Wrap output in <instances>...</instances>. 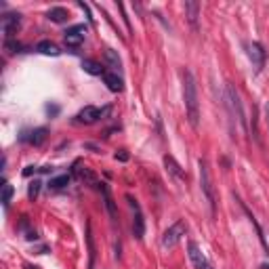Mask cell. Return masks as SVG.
<instances>
[{"label": "cell", "mask_w": 269, "mask_h": 269, "mask_svg": "<svg viewBox=\"0 0 269 269\" xmlns=\"http://www.w3.org/2000/svg\"><path fill=\"white\" fill-rule=\"evenodd\" d=\"M181 80H183V103H185V114L187 120L194 129L200 127V101H198V84H196V76L190 69H181Z\"/></svg>", "instance_id": "obj_1"}, {"label": "cell", "mask_w": 269, "mask_h": 269, "mask_svg": "<svg viewBox=\"0 0 269 269\" xmlns=\"http://www.w3.org/2000/svg\"><path fill=\"white\" fill-rule=\"evenodd\" d=\"M225 105H227V112H229L231 122H238V124H240V131L246 134V131H248L246 112H244V105H242L238 88H236L234 84H227V86H225Z\"/></svg>", "instance_id": "obj_2"}, {"label": "cell", "mask_w": 269, "mask_h": 269, "mask_svg": "<svg viewBox=\"0 0 269 269\" xmlns=\"http://www.w3.org/2000/svg\"><path fill=\"white\" fill-rule=\"evenodd\" d=\"M198 166H200L202 194L206 196V200H208V206H210V212L214 214V212H217V198H214V185H212L210 168H208V162H206V158H200V160H198Z\"/></svg>", "instance_id": "obj_3"}, {"label": "cell", "mask_w": 269, "mask_h": 269, "mask_svg": "<svg viewBox=\"0 0 269 269\" xmlns=\"http://www.w3.org/2000/svg\"><path fill=\"white\" fill-rule=\"evenodd\" d=\"M187 234V223L183 219H179L175 221L173 225H170L164 234H162V240H160V246H162L164 250H170V248H175L179 242H181Z\"/></svg>", "instance_id": "obj_4"}, {"label": "cell", "mask_w": 269, "mask_h": 269, "mask_svg": "<svg viewBox=\"0 0 269 269\" xmlns=\"http://www.w3.org/2000/svg\"><path fill=\"white\" fill-rule=\"evenodd\" d=\"M127 204H129L131 217H133V236H134V240H143V236H145V217H143L141 206L131 194H127Z\"/></svg>", "instance_id": "obj_5"}, {"label": "cell", "mask_w": 269, "mask_h": 269, "mask_svg": "<svg viewBox=\"0 0 269 269\" xmlns=\"http://www.w3.org/2000/svg\"><path fill=\"white\" fill-rule=\"evenodd\" d=\"M187 255H190V261H192L194 269H214L198 242H194V240L187 242Z\"/></svg>", "instance_id": "obj_6"}, {"label": "cell", "mask_w": 269, "mask_h": 269, "mask_svg": "<svg viewBox=\"0 0 269 269\" xmlns=\"http://www.w3.org/2000/svg\"><path fill=\"white\" fill-rule=\"evenodd\" d=\"M86 38V25L84 23H78V25H71L64 32V40H66V47L69 49H78L80 44L84 42Z\"/></svg>", "instance_id": "obj_7"}, {"label": "cell", "mask_w": 269, "mask_h": 269, "mask_svg": "<svg viewBox=\"0 0 269 269\" xmlns=\"http://www.w3.org/2000/svg\"><path fill=\"white\" fill-rule=\"evenodd\" d=\"M21 25V15L19 13H6L2 15L0 19V28H2V34H4V40H13V36L17 34Z\"/></svg>", "instance_id": "obj_8"}, {"label": "cell", "mask_w": 269, "mask_h": 269, "mask_svg": "<svg viewBox=\"0 0 269 269\" xmlns=\"http://www.w3.org/2000/svg\"><path fill=\"white\" fill-rule=\"evenodd\" d=\"M248 57L253 61L255 71H261L265 67V59H267V53L261 47V42H250L248 44Z\"/></svg>", "instance_id": "obj_9"}, {"label": "cell", "mask_w": 269, "mask_h": 269, "mask_svg": "<svg viewBox=\"0 0 269 269\" xmlns=\"http://www.w3.org/2000/svg\"><path fill=\"white\" fill-rule=\"evenodd\" d=\"M97 185H99V192L103 196L105 210H107V214H110V219L116 223V221H118V208H116V202H114V196L110 192V185H107V183H97Z\"/></svg>", "instance_id": "obj_10"}, {"label": "cell", "mask_w": 269, "mask_h": 269, "mask_svg": "<svg viewBox=\"0 0 269 269\" xmlns=\"http://www.w3.org/2000/svg\"><path fill=\"white\" fill-rule=\"evenodd\" d=\"M76 118L82 124H95L97 120H101V110L99 107H95V105H86V107H82V110L78 112Z\"/></svg>", "instance_id": "obj_11"}, {"label": "cell", "mask_w": 269, "mask_h": 269, "mask_svg": "<svg viewBox=\"0 0 269 269\" xmlns=\"http://www.w3.org/2000/svg\"><path fill=\"white\" fill-rule=\"evenodd\" d=\"M103 82L107 84V88H110L112 93L124 91V80H122L120 74H116V71H105V74H103Z\"/></svg>", "instance_id": "obj_12"}, {"label": "cell", "mask_w": 269, "mask_h": 269, "mask_svg": "<svg viewBox=\"0 0 269 269\" xmlns=\"http://www.w3.org/2000/svg\"><path fill=\"white\" fill-rule=\"evenodd\" d=\"M47 137H49V131L44 127H40V129H34L30 133V137H28V134H21V141H28V143H32L34 147H40L42 143L47 141Z\"/></svg>", "instance_id": "obj_13"}, {"label": "cell", "mask_w": 269, "mask_h": 269, "mask_svg": "<svg viewBox=\"0 0 269 269\" xmlns=\"http://www.w3.org/2000/svg\"><path fill=\"white\" fill-rule=\"evenodd\" d=\"M164 166H166V170H168V173L173 175L175 179H179V181H185V179H187L185 170L179 166V162H177L173 156H164Z\"/></svg>", "instance_id": "obj_14"}, {"label": "cell", "mask_w": 269, "mask_h": 269, "mask_svg": "<svg viewBox=\"0 0 269 269\" xmlns=\"http://www.w3.org/2000/svg\"><path fill=\"white\" fill-rule=\"evenodd\" d=\"M185 13H187V19H190L192 28L198 30V17H200V2H194V0H190V2L183 4Z\"/></svg>", "instance_id": "obj_15"}, {"label": "cell", "mask_w": 269, "mask_h": 269, "mask_svg": "<svg viewBox=\"0 0 269 269\" xmlns=\"http://www.w3.org/2000/svg\"><path fill=\"white\" fill-rule=\"evenodd\" d=\"M36 51L40 53V55H47V57H59L61 55V51L55 42H51V40H40L38 44H36Z\"/></svg>", "instance_id": "obj_16"}, {"label": "cell", "mask_w": 269, "mask_h": 269, "mask_svg": "<svg viewBox=\"0 0 269 269\" xmlns=\"http://www.w3.org/2000/svg\"><path fill=\"white\" fill-rule=\"evenodd\" d=\"M242 208H244V212H246V217L250 219V223L255 225V229H257V236H259V242H261V246H263V250H265V255H269V246H267V240H265V234H263V229H261V225H259V221L255 219V214L250 212L246 206H244V202H242Z\"/></svg>", "instance_id": "obj_17"}, {"label": "cell", "mask_w": 269, "mask_h": 269, "mask_svg": "<svg viewBox=\"0 0 269 269\" xmlns=\"http://www.w3.org/2000/svg\"><path fill=\"white\" fill-rule=\"evenodd\" d=\"M105 64L112 71H116V74H120L122 71V61H120L118 53H116L114 49H105Z\"/></svg>", "instance_id": "obj_18"}, {"label": "cell", "mask_w": 269, "mask_h": 269, "mask_svg": "<svg viewBox=\"0 0 269 269\" xmlns=\"http://www.w3.org/2000/svg\"><path fill=\"white\" fill-rule=\"evenodd\" d=\"M86 246H88V269H95V257H97V248H95V240H93L91 223H86Z\"/></svg>", "instance_id": "obj_19"}, {"label": "cell", "mask_w": 269, "mask_h": 269, "mask_svg": "<svg viewBox=\"0 0 269 269\" xmlns=\"http://www.w3.org/2000/svg\"><path fill=\"white\" fill-rule=\"evenodd\" d=\"M67 17H69V13L66 11L64 6H53L51 11L47 13V19H51L53 23H66Z\"/></svg>", "instance_id": "obj_20"}, {"label": "cell", "mask_w": 269, "mask_h": 269, "mask_svg": "<svg viewBox=\"0 0 269 269\" xmlns=\"http://www.w3.org/2000/svg\"><path fill=\"white\" fill-rule=\"evenodd\" d=\"M82 69L91 76H103L105 74V67H101V64H97L93 59H82Z\"/></svg>", "instance_id": "obj_21"}, {"label": "cell", "mask_w": 269, "mask_h": 269, "mask_svg": "<svg viewBox=\"0 0 269 269\" xmlns=\"http://www.w3.org/2000/svg\"><path fill=\"white\" fill-rule=\"evenodd\" d=\"M71 181L69 175H59V177H53L49 179V190H64V187H67Z\"/></svg>", "instance_id": "obj_22"}, {"label": "cell", "mask_w": 269, "mask_h": 269, "mask_svg": "<svg viewBox=\"0 0 269 269\" xmlns=\"http://www.w3.org/2000/svg\"><path fill=\"white\" fill-rule=\"evenodd\" d=\"M13 194H15L13 185L4 181V185H2V206H4V210L8 208V204H11V200H13Z\"/></svg>", "instance_id": "obj_23"}, {"label": "cell", "mask_w": 269, "mask_h": 269, "mask_svg": "<svg viewBox=\"0 0 269 269\" xmlns=\"http://www.w3.org/2000/svg\"><path fill=\"white\" fill-rule=\"evenodd\" d=\"M76 175H78L80 179H82V181L91 183V185H97V177H95L88 168H76Z\"/></svg>", "instance_id": "obj_24"}, {"label": "cell", "mask_w": 269, "mask_h": 269, "mask_svg": "<svg viewBox=\"0 0 269 269\" xmlns=\"http://www.w3.org/2000/svg\"><path fill=\"white\" fill-rule=\"evenodd\" d=\"M40 187H42V181H38V179H34V181L30 183V187H28V198H30V200H36V198H38Z\"/></svg>", "instance_id": "obj_25"}, {"label": "cell", "mask_w": 269, "mask_h": 269, "mask_svg": "<svg viewBox=\"0 0 269 269\" xmlns=\"http://www.w3.org/2000/svg\"><path fill=\"white\" fill-rule=\"evenodd\" d=\"M4 49L6 51H11V53H19L23 47H21V44L19 42H13V40H4Z\"/></svg>", "instance_id": "obj_26"}, {"label": "cell", "mask_w": 269, "mask_h": 269, "mask_svg": "<svg viewBox=\"0 0 269 269\" xmlns=\"http://www.w3.org/2000/svg\"><path fill=\"white\" fill-rule=\"evenodd\" d=\"M78 6L82 8L84 13H86V19H88V23L93 25V17H91V8H88V4H86V2H82V0H80V2H78Z\"/></svg>", "instance_id": "obj_27"}, {"label": "cell", "mask_w": 269, "mask_h": 269, "mask_svg": "<svg viewBox=\"0 0 269 269\" xmlns=\"http://www.w3.org/2000/svg\"><path fill=\"white\" fill-rule=\"evenodd\" d=\"M44 112H47L51 118H55V116L59 114V105H47V107H44Z\"/></svg>", "instance_id": "obj_28"}, {"label": "cell", "mask_w": 269, "mask_h": 269, "mask_svg": "<svg viewBox=\"0 0 269 269\" xmlns=\"http://www.w3.org/2000/svg\"><path fill=\"white\" fill-rule=\"evenodd\" d=\"M116 160H120V162H127V160H129V154H127V151H124V149H120V151H116V156H114Z\"/></svg>", "instance_id": "obj_29"}, {"label": "cell", "mask_w": 269, "mask_h": 269, "mask_svg": "<svg viewBox=\"0 0 269 269\" xmlns=\"http://www.w3.org/2000/svg\"><path fill=\"white\" fill-rule=\"evenodd\" d=\"M38 170H40V168H36V166H28V168L23 170V177H30V175H34V173H38Z\"/></svg>", "instance_id": "obj_30"}, {"label": "cell", "mask_w": 269, "mask_h": 269, "mask_svg": "<svg viewBox=\"0 0 269 269\" xmlns=\"http://www.w3.org/2000/svg\"><path fill=\"white\" fill-rule=\"evenodd\" d=\"M265 122H267V129H269V101L265 103Z\"/></svg>", "instance_id": "obj_31"}, {"label": "cell", "mask_w": 269, "mask_h": 269, "mask_svg": "<svg viewBox=\"0 0 269 269\" xmlns=\"http://www.w3.org/2000/svg\"><path fill=\"white\" fill-rule=\"evenodd\" d=\"M261 269H269V265H267V263H263V265H261Z\"/></svg>", "instance_id": "obj_32"}]
</instances>
